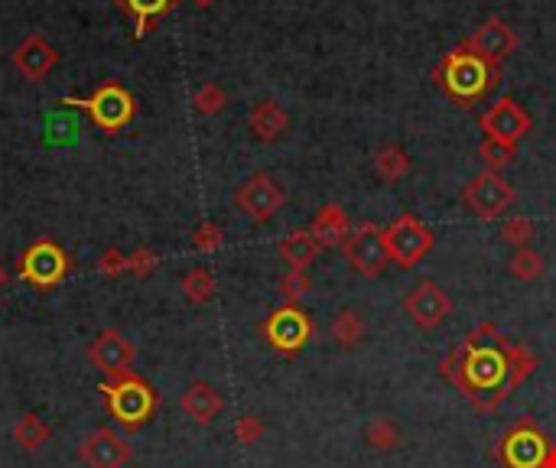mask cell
<instances>
[{
    "mask_svg": "<svg viewBox=\"0 0 556 468\" xmlns=\"http://www.w3.org/2000/svg\"><path fill=\"white\" fill-rule=\"evenodd\" d=\"M443 374L475 403V410L491 413L511 394V342L495 322L478 325L462 348L449 351Z\"/></svg>",
    "mask_w": 556,
    "mask_h": 468,
    "instance_id": "obj_1",
    "label": "cell"
},
{
    "mask_svg": "<svg viewBox=\"0 0 556 468\" xmlns=\"http://www.w3.org/2000/svg\"><path fill=\"white\" fill-rule=\"evenodd\" d=\"M433 78H436V85L446 91V98L456 101L459 108H472V104L485 101L491 91L498 88L501 65L478 56V52L462 39V43L452 52H446L443 62L436 65Z\"/></svg>",
    "mask_w": 556,
    "mask_h": 468,
    "instance_id": "obj_2",
    "label": "cell"
},
{
    "mask_svg": "<svg viewBox=\"0 0 556 468\" xmlns=\"http://www.w3.org/2000/svg\"><path fill=\"white\" fill-rule=\"evenodd\" d=\"M101 397L108 403V413L114 416V423L124 429H140L147 420H153V413L160 407V397L144 377H137L134 371L111 374L98 384Z\"/></svg>",
    "mask_w": 556,
    "mask_h": 468,
    "instance_id": "obj_3",
    "label": "cell"
},
{
    "mask_svg": "<svg viewBox=\"0 0 556 468\" xmlns=\"http://www.w3.org/2000/svg\"><path fill=\"white\" fill-rule=\"evenodd\" d=\"M384 241H387V254H391V264H397L400 270H413L433 251V231L410 212L394 218L384 228Z\"/></svg>",
    "mask_w": 556,
    "mask_h": 468,
    "instance_id": "obj_4",
    "label": "cell"
},
{
    "mask_svg": "<svg viewBox=\"0 0 556 468\" xmlns=\"http://www.w3.org/2000/svg\"><path fill=\"white\" fill-rule=\"evenodd\" d=\"M514 199H517V192H514L511 182L504 179L501 173H491V169L472 176L462 189V205L469 208L478 221L501 218L514 205Z\"/></svg>",
    "mask_w": 556,
    "mask_h": 468,
    "instance_id": "obj_5",
    "label": "cell"
},
{
    "mask_svg": "<svg viewBox=\"0 0 556 468\" xmlns=\"http://www.w3.org/2000/svg\"><path fill=\"white\" fill-rule=\"evenodd\" d=\"M342 254L348 260V267L358 270L361 277H381L384 267L391 264V254H387V241H384V228L371 225V221L348 231V238L342 244Z\"/></svg>",
    "mask_w": 556,
    "mask_h": 468,
    "instance_id": "obj_6",
    "label": "cell"
},
{
    "mask_svg": "<svg viewBox=\"0 0 556 468\" xmlns=\"http://www.w3.org/2000/svg\"><path fill=\"white\" fill-rule=\"evenodd\" d=\"M261 332L270 342V348H277L280 355H300L309 342V335H313V319L296 303H290L270 312L261 325Z\"/></svg>",
    "mask_w": 556,
    "mask_h": 468,
    "instance_id": "obj_7",
    "label": "cell"
},
{
    "mask_svg": "<svg viewBox=\"0 0 556 468\" xmlns=\"http://www.w3.org/2000/svg\"><path fill=\"white\" fill-rule=\"evenodd\" d=\"M547 452H550V442L540 433V426L530 420H521L501 436L498 459L508 468H543Z\"/></svg>",
    "mask_w": 556,
    "mask_h": 468,
    "instance_id": "obj_8",
    "label": "cell"
},
{
    "mask_svg": "<svg viewBox=\"0 0 556 468\" xmlns=\"http://www.w3.org/2000/svg\"><path fill=\"white\" fill-rule=\"evenodd\" d=\"M404 312L410 316V322L417 325V329L423 332H433L439 329L446 319H449V312H452V299L446 296V290L439 283L433 280H423L417 283L413 290L404 296Z\"/></svg>",
    "mask_w": 556,
    "mask_h": 468,
    "instance_id": "obj_9",
    "label": "cell"
},
{
    "mask_svg": "<svg viewBox=\"0 0 556 468\" xmlns=\"http://www.w3.org/2000/svg\"><path fill=\"white\" fill-rule=\"evenodd\" d=\"M69 273V257L56 241H36L20 260V277L30 280L40 290L62 283V277Z\"/></svg>",
    "mask_w": 556,
    "mask_h": 468,
    "instance_id": "obj_10",
    "label": "cell"
},
{
    "mask_svg": "<svg viewBox=\"0 0 556 468\" xmlns=\"http://www.w3.org/2000/svg\"><path fill=\"white\" fill-rule=\"evenodd\" d=\"M482 130L491 140H501V143L517 147V140H524L530 134V114L514 98L504 95L482 114Z\"/></svg>",
    "mask_w": 556,
    "mask_h": 468,
    "instance_id": "obj_11",
    "label": "cell"
},
{
    "mask_svg": "<svg viewBox=\"0 0 556 468\" xmlns=\"http://www.w3.org/2000/svg\"><path fill=\"white\" fill-rule=\"evenodd\" d=\"M79 455L88 468H124L131 462V442L121 439L111 426H98L82 439Z\"/></svg>",
    "mask_w": 556,
    "mask_h": 468,
    "instance_id": "obj_12",
    "label": "cell"
},
{
    "mask_svg": "<svg viewBox=\"0 0 556 468\" xmlns=\"http://www.w3.org/2000/svg\"><path fill=\"white\" fill-rule=\"evenodd\" d=\"M134 358H137L134 342L131 338H124L118 329H105L92 345H88V361H92L105 377L131 371Z\"/></svg>",
    "mask_w": 556,
    "mask_h": 468,
    "instance_id": "obj_13",
    "label": "cell"
},
{
    "mask_svg": "<svg viewBox=\"0 0 556 468\" xmlns=\"http://www.w3.org/2000/svg\"><path fill=\"white\" fill-rule=\"evenodd\" d=\"M283 199H287V195H283V189L267 173H254L235 195L238 208L248 218H254V221H270V218H274L277 208L283 205Z\"/></svg>",
    "mask_w": 556,
    "mask_h": 468,
    "instance_id": "obj_14",
    "label": "cell"
},
{
    "mask_svg": "<svg viewBox=\"0 0 556 468\" xmlns=\"http://www.w3.org/2000/svg\"><path fill=\"white\" fill-rule=\"evenodd\" d=\"M465 43H469L478 56H485V59H491V62H504L511 56V52H517V46H521V39H517V33H514V26L511 23H504L501 17H488L482 26H478V30L465 39Z\"/></svg>",
    "mask_w": 556,
    "mask_h": 468,
    "instance_id": "obj_15",
    "label": "cell"
},
{
    "mask_svg": "<svg viewBox=\"0 0 556 468\" xmlns=\"http://www.w3.org/2000/svg\"><path fill=\"white\" fill-rule=\"evenodd\" d=\"M85 108L92 111V117L101 124V127H108V130H118L124 127L127 121H131V114H134V104H131V95L121 88H101L98 95L92 101H85Z\"/></svg>",
    "mask_w": 556,
    "mask_h": 468,
    "instance_id": "obj_16",
    "label": "cell"
},
{
    "mask_svg": "<svg viewBox=\"0 0 556 468\" xmlns=\"http://www.w3.org/2000/svg\"><path fill=\"white\" fill-rule=\"evenodd\" d=\"M183 410L192 423H199V426H209L218 413L225 410V400L222 394L212 387V384H205V381H192L186 387V394H183Z\"/></svg>",
    "mask_w": 556,
    "mask_h": 468,
    "instance_id": "obj_17",
    "label": "cell"
},
{
    "mask_svg": "<svg viewBox=\"0 0 556 468\" xmlns=\"http://www.w3.org/2000/svg\"><path fill=\"white\" fill-rule=\"evenodd\" d=\"M309 231L316 234V241L322 247H335V244H345L348 231H352V221H348V212L339 202H329V205H322L316 212Z\"/></svg>",
    "mask_w": 556,
    "mask_h": 468,
    "instance_id": "obj_18",
    "label": "cell"
},
{
    "mask_svg": "<svg viewBox=\"0 0 556 468\" xmlns=\"http://www.w3.org/2000/svg\"><path fill=\"white\" fill-rule=\"evenodd\" d=\"M287 127H290V117L277 101H261L251 111V130H254L257 140L274 143V140H280L283 134H287Z\"/></svg>",
    "mask_w": 556,
    "mask_h": 468,
    "instance_id": "obj_19",
    "label": "cell"
},
{
    "mask_svg": "<svg viewBox=\"0 0 556 468\" xmlns=\"http://www.w3.org/2000/svg\"><path fill=\"white\" fill-rule=\"evenodd\" d=\"M322 244L316 241L313 231H293L280 241V257L287 260L290 270H306L319 257Z\"/></svg>",
    "mask_w": 556,
    "mask_h": 468,
    "instance_id": "obj_20",
    "label": "cell"
},
{
    "mask_svg": "<svg viewBox=\"0 0 556 468\" xmlns=\"http://www.w3.org/2000/svg\"><path fill=\"white\" fill-rule=\"evenodd\" d=\"M365 332H368V322H365V316H361L358 309H339V312H335V319H332V338L342 348L361 345Z\"/></svg>",
    "mask_w": 556,
    "mask_h": 468,
    "instance_id": "obj_21",
    "label": "cell"
},
{
    "mask_svg": "<svg viewBox=\"0 0 556 468\" xmlns=\"http://www.w3.org/2000/svg\"><path fill=\"white\" fill-rule=\"evenodd\" d=\"M374 173L384 182H397L410 173V156L407 150H400L397 143H384V147L374 153Z\"/></svg>",
    "mask_w": 556,
    "mask_h": 468,
    "instance_id": "obj_22",
    "label": "cell"
},
{
    "mask_svg": "<svg viewBox=\"0 0 556 468\" xmlns=\"http://www.w3.org/2000/svg\"><path fill=\"white\" fill-rule=\"evenodd\" d=\"M543 270H547V260H543V254L534 251V247H514V254L508 257V273L521 283L540 280Z\"/></svg>",
    "mask_w": 556,
    "mask_h": 468,
    "instance_id": "obj_23",
    "label": "cell"
},
{
    "mask_svg": "<svg viewBox=\"0 0 556 468\" xmlns=\"http://www.w3.org/2000/svg\"><path fill=\"white\" fill-rule=\"evenodd\" d=\"M49 436H53V433H49V426L36 413H23L20 420L14 423V442L20 449H27V452L43 449L49 442Z\"/></svg>",
    "mask_w": 556,
    "mask_h": 468,
    "instance_id": "obj_24",
    "label": "cell"
},
{
    "mask_svg": "<svg viewBox=\"0 0 556 468\" xmlns=\"http://www.w3.org/2000/svg\"><path fill=\"white\" fill-rule=\"evenodd\" d=\"M501 241L504 244H514V247H530V241H534V221L524 218V215H511V218H504V225H501Z\"/></svg>",
    "mask_w": 556,
    "mask_h": 468,
    "instance_id": "obj_25",
    "label": "cell"
},
{
    "mask_svg": "<svg viewBox=\"0 0 556 468\" xmlns=\"http://www.w3.org/2000/svg\"><path fill=\"white\" fill-rule=\"evenodd\" d=\"M365 439H368L371 449H394L400 442V429H397V423L391 420V416H378L374 423H368Z\"/></svg>",
    "mask_w": 556,
    "mask_h": 468,
    "instance_id": "obj_26",
    "label": "cell"
},
{
    "mask_svg": "<svg viewBox=\"0 0 556 468\" xmlns=\"http://www.w3.org/2000/svg\"><path fill=\"white\" fill-rule=\"evenodd\" d=\"M478 156H482V160L488 163L491 173H498V169H504V166H508V163L514 160V156H517V147H511V143H501V140L485 137V140H482V147H478Z\"/></svg>",
    "mask_w": 556,
    "mask_h": 468,
    "instance_id": "obj_27",
    "label": "cell"
},
{
    "mask_svg": "<svg viewBox=\"0 0 556 468\" xmlns=\"http://www.w3.org/2000/svg\"><path fill=\"white\" fill-rule=\"evenodd\" d=\"M183 293L189 303H209L212 293H215V280H212V273L209 270H192L189 277L183 280Z\"/></svg>",
    "mask_w": 556,
    "mask_h": 468,
    "instance_id": "obj_28",
    "label": "cell"
},
{
    "mask_svg": "<svg viewBox=\"0 0 556 468\" xmlns=\"http://www.w3.org/2000/svg\"><path fill=\"white\" fill-rule=\"evenodd\" d=\"M537 368V355L524 345H511V390L517 384H524Z\"/></svg>",
    "mask_w": 556,
    "mask_h": 468,
    "instance_id": "obj_29",
    "label": "cell"
},
{
    "mask_svg": "<svg viewBox=\"0 0 556 468\" xmlns=\"http://www.w3.org/2000/svg\"><path fill=\"white\" fill-rule=\"evenodd\" d=\"M309 290V277H306V270H290L287 277L280 280V293L290 299V303H296L300 296H306Z\"/></svg>",
    "mask_w": 556,
    "mask_h": 468,
    "instance_id": "obj_30",
    "label": "cell"
},
{
    "mask_svg": "<svg viewBox=\"0 0 556 468\" xmlns=\"http://www.w3.org/2000/svg\"><path fill=\"white\" fill-rule=\"evenodd\" d=\"M261 436H264V423L257 420V416H241V420L235 423V439L241 442V446H254Z\"/></svg>",
    "mask_w": 556,
    "mask_h": 468,
    "instance_id": "obj_31",
    "label": "cell"
},
{
    "mask_svg": "<svg viewBox=\"0 0 556 468\" xmlns=\"http://www.w3.org/2000/svg\"><path fill=\"white\" fill-rule=\"evenodd\" d=\"M196 244L202 247V251H212V247L222 244V228H218V225H202L196 231Z\"/></svg>",
    "mask_w": 556,
    "mask_h": 468,
    "instance_id": "obj_32",
    "label": "cell"
},
{
    "mask_svg": "<svg viewBox=\"0 0 556 468\" xmlns=\"http://www.w3.org/2000/svg\"><path fill=\"white\" fill-rule=\"evenodd\" d=\"M127 4H131L140 17H150V13H160L166 4H170V0H127Z\"/></svg>",
    "mask_w": 556,
    "mask_h": 468,
    "instance_id": "obj_33",
    "label": "cell"
},
{
    "mask_svg": "<svg viewBox=\"0 0 556 468\" xmlns=\"http://www.w3.org/2000/svg\"><path fill=\"white\" fill-rule=\"evenodd\" d=\"M127 267H131L134 273H140V277H144V273L147 270H153V267H157V257H153V254H147V251H140L134 260H127Z\"/></svg>",
    "mask_w": 556,
    "mask_h": 468,
    "instance_id": "obj_34",
    "label": "cell"
},
{
    "mask_svg": "<svg viewBox=\"0 0 556 468\" xmlns=\"http://www.w3.org/2000/svg\"><path fill=\"white\" fill-rule=\"evenodd\" d=\"M199 108L202 111H218L222 108V95H218V91H205V95L199 98Z\"/></svg>",
    "mask_w": 556,
    "mask_h": 468,
    "instance_id": "obj_35",
    "label": "cell"
},
{
    "mask_svg": "<svg viewBox=\"0 0 556 468\" xmlns=\"http://www.w3.org/2000/svg\"><path fill=\"white\" fill-rule=\"evenodd\" d=\"M543 468H556V449L550 446V452H547V462H543Z\"/></svg>",
    "mask_w": 556,
    "mask_h": 468,
    "instance_id": "obj_36",
    "label": "cell"
},
{
    "mask_svg": "<svg viewBox=\"0 0 556 468\" xmlns=\"http://www.w3.org/2000/svg\"><path fill=\"white\" fill-rule=\"evenodd\" d=\"M105 270H108V273H114V270H118V257L111 254V257L105 260Z\"/></svg>",
    "mask_w": 556,
    "mask_h": 468,
    "instance_id": "obj_37",
    "label": "cell"
},
{
    "mask_svg": "<svg viewBox=\"0 0 556 468\" xmlns=\"http://www.w3.org/2000/svg\"><path fill=\"white\" fill-rule=\"evenodd\" d=\"M7 286V273H4V267H0V290H4Z\"/></svg>",
    "mask_w": 556,
    "mask_h": 468,
    "instance_id": "obj_38",
    "label": "cell"
}]
</instances>
